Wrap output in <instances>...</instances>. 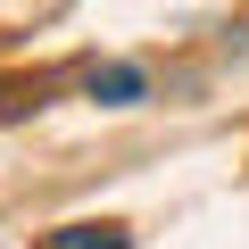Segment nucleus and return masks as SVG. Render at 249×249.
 <instances>
[{
	"label": "nucleus",
	"mask_w": 249,
	"mask_h": 249,
	"mask_svg": "<svg viewBox=\"0 0 249 249\" xmlns=\"http://www.w3.org/2000/svg\"><path fill=\"white\" fill-rule=\"evenodd\" d=\"M83 91H91L100 108H133V100L150 91V75H142V67H91V75H83Z\"/></svg>",
	"instance_id": "nucleus-1"
},
{
	"label": "nucleus",
	"mask_w": 249,
	"mask_h": 249,
	"mask_svg": "<svg viewBox=\"0 0 249 249\" xmlns=\"http://www.w3.org/2000/svg\"><path fill=\"white\" fill-rule=\"evenodd\" d=\"M42 249H133V232L124 224H58V232H42Z\"/></svg>",
	"instance_id": "nucleus-2"
}]
</instances>
